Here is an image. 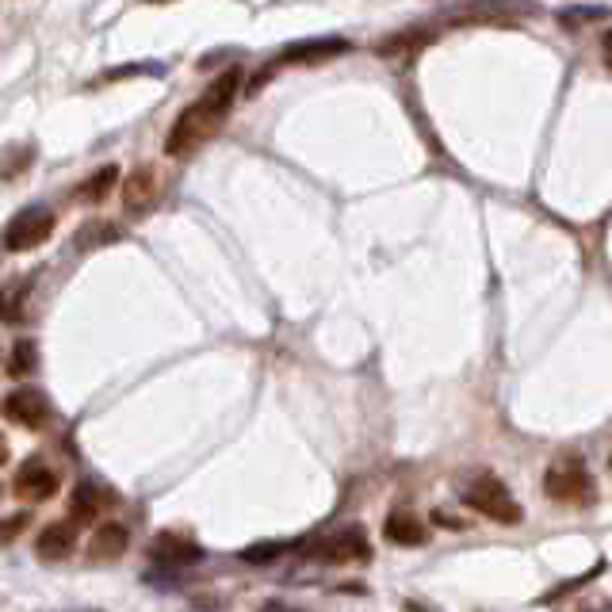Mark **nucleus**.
I'll return each instance as SVG.
<instances>
[{
    "label": "nucleus",
    "mask_w": 612,
    "mask_h": 612,
    "mask_svg": "<svg viewBox=\"0 0 612 612\" xmlns=\"http://www.w3.org/2000/svg\"><path fill=\"white\" fill-rule=\"evenodd\" d=\"M241 73L238 69H226L215 85L199 96L188 111H180V119L169 131V142H165V153L169 157H184V153L199 150L211 134L219 131V123L226 119V111L234 108V96H238Z\"/></svg>",
    "instance_id": "f257e3e1"
},
{
    "label": "nucleus",
    "mask_w": 612,
    "mask_h": 612,
    "mask_svg": "<svg viewBox=\"0 0 612 612\" xmlns=\"http://www.w3.org/2000/svg\"><path fill=\"white\" fill-rule=\"evenodd\" d=\"M463 498H467V505H471L475 513L490 517L494 525H521V521H525L521 502L509 494V486H505L498 475H479Z\"/></svg>",
    "instance_id": "f03ea898"
},
{
    "label": "nucleus",
    "mask_w": 612,
    "mask_h": 612,
    "mask_svg": "<svg viewBox=\"0 0 612 612\" xmlns=\"http://www.w3.org/2000/svg\"><path fill=\"white\" fill-rule=\"evenodd\" d=\"M544 490H547V498H555V502L582 505L593 498V475L582 467V463L563 459V463H551V467H547Z\"/></svg>",
    "instance_id": "7ed1b4c3"
},
{
    "label": "nucleus",
    "mask_w": 612,
    "mask_h": 612,
    "mask_svg": "<svg viewBox=\"0 0 612 612\" xmlns=\"http://www.w3.org/2000/svg\"><path fill=\"white\" fill-rule=\"evenodd\" d=\"M50 234H54V211L50 207H23L4 230V249L8 253H27V249L43 245Z\"/></svg>",
    "instance_id": "20e7f679"
},
{
    "label": "nucleus",
    "mask_w": 612,
    "mask_h": 612,
    "mask_svg": "<svg viewBox=\"0 0 612 612\" xmlns=\"http://www.w3.org/2000/svg\"><path fill=\"white\" fill-rule=\"evenodd\" d=\"M352 43L341 35H322V39H303V43H287L272 66H314V62H329V58H341L349 54Z\"/></svg>",
    "instance_id": "39448f33"
},
{
    "label": "nucleus",
    "mask_w": 612,
    "mask_h": 612,
    "mask_svg": "<svg viewBox=\"0 0 612 612\" xmlns=\"http://www.w3.org/2000/svg\"><path fill=\"white\" fill-rule=\"evenodd\" d=\"M4 417L23 425V429H43L50 421V398L43 391H35V387H20V391H12L4 398Z\"/></svg>",
    "instance_id": "423d86ee"
},
{
    "label": "nucleus",
    "mask_w": 612,
    "mask_h": 612,
    "mask_svg": "<svg viewBox=\"0 0 612 612\" xmlns=\"http://www.w3.org/2000/svg\"><path fill=\"white\" fill-rule=\"evenodd\" d=\"M318 555H322V563H368V559H372V544H368L364 528L349 525V528H341L337 536L322 540Z\"/></svg>",
    "instance_id": "0eeeda50"
},
{
    "label": "nucleus",
    "mask_w": 612,
    "mask_h": 612,
    "mask_svg": "<svg viewBox=\"0 0 612 612\" xmlns=\"http://www.w3.org/2000/svg\"><path fill=\"white\" fill-rule=\"evenodd\" d=\"M12 490L27 498V502H50L54 494H58V475L46 467L43 459H23L20 471H16V479H12Z\"/></svg>",
    "instance_id": "6e6552de"
},
{
    "label": "nucleus",
    "mask_w": 612,
    "mask_h": 612,
    "mask_svg": "<svg viewBox=\"0 0 612 612\" xmlns=\"http://www.w3.org/2000/svg\"><path fill=\"white\" fill-rule=\"evenodd\" d=\"M157 196H161V176H157L153 165H142L123 184V211L127 215H146L153 203H157Z\"/></svg>",
    "instance_id": "1a4fd4ad"
},
{
    "label": "nucleus",
    "mask_w": 612,
    "mask_h": 612,
    "mask_svg": "<svg viewBox=\"0 0 612 612\" xmlns=\"http://www.w3.org/2000/svg\"><path fill=\"white\" fill-rule=\"evenodd\" d=\"M150 559L169 563V567H196V563H203V547L180 532H161L150 540Z\"/></svg>",
    "instance_id": "9d476101"
},
{
    "label": "nucleus",
    "mask_w": 612,
    "mask_h": 612,
    "mask_svg": "<svg viewBox=\"0 0 612 612\" xmlns=\"http://www.w3.org/2000/svg\"><path fill=\"white\" fill-rule=\"evenodd\" d=\"M111 502H115V498H111L100 482L81 479L73 486V494H69V517H73L77 525H96V517H100Z\"/></svg>",
    "instance_id": "9b49d317"
},
{
    "label": "nucleus",
    "mask_w": 612,
    "mask_h": 612,
    "mask_svg": "<svg viewBox=\"0 0 612 612\" xmlns=\"http://www.w3.org/2000/svg\"><path fill=\"white\" fill-rule=\"evenodd\" d=\"M77 544V521L69 517V521H54V525H46L39 532V555H43L46 563H58V559H66L69 551Z\"/></svg>",
    "instance_id": "f8f14e48"
},
{
    "label": "nucleus",
    "mask_w": 612,
    "mask_h": 612,
    "mask_svg": "<svg viewBox=\"0 0 612 612\" xmlns=\"http://www.w3.org/2000/svg\"><path fill=\"white\" fill-rule=\"evenodd\" d=\"M131 544V532L127 525H119V521H104V525H96V536H92V559H119L123 551Z\"/></svg>",
    "instance_id": "ddd939ff"
},
{
    "label": "nucleus",
    "mask_w": 612,
    "mask_h": 612,
    "mask_svg": "<svg viewBox=\"0 0 612 612\" xmlns=\"http://www.w3.org/2000/svg\"><path fill=\"white\" fill-rule=\"evenodd\" d=\"M31 287H35V276H20L16 284H8L0 291V322L20 326L23 318H27V295H31Z\"/></svg>",
    "instance_id": "4468645a"
},
{
    "label": "nucleus",
    "mask_w": 612,
    "mask_h": 612,
    "mask_svg": "<svg viewBox=\"0 0 612 612\" xmlns=\"http://www.w3.org/2000/svg\"><path fill=\"white\" fill-rule=\"evenodd\" d=\"M383 536L398 547H417V544H425L429 532H425V525L417 521L414 513H391L387 525H383Z\"/></svg>",
    "instance_id": "2eb2a0df"
},
{
    "label": "nucleus",
    "mask_w": 612,
    "mask_h": 612,
    "mask_svg": "<svg viewBox=\"0 0 612 612\" xmlns=\"http://www.w3.org/2000/svg\"><path fill=\"white\" fill-rule=\"evenodd\" d=\"M115 184H119V169H115V165H104L100 173H92L85 184H81V192H77V196L85 199V203H104V199L111 196V188H115Z\"/></svg>",
    "instance_id": "dca6fc26"
},
{
    "label": "nucleus",
    "mask_w": 612,
    "mask_h": 612,
    "mask_svg": "<svg viewBox=\"0 0 612 612\" xmlns=\"http://www.w3.org/2000/svg\"><path fill=\"white\" fill-rule=\"evenodd\" d=\"M39 368V349H35V341H16L12 345V356H8V375H16V379H23V375H31Z\"/></svg>",
    "instance_id": "f3484780"
},
{
    "label": "nucleus",
    "mask_w": 612,
    "mask_h": 612,
    "mask_svg": "<svg viewBox=\"0 0 612 612\" xmlns=\"http://www.w3.org/2000/svg\"><path fill=\"white\" fill-rule=\"evenodd\" d=\"M287 547H291V544H280V540H261V544L245 547V551H241V559H245V563H253V567H264V563H276Z\"/></svg>",
    "instance_id": "a211bd4d"
},
{
    "label": "nucleus",
    "mask_w": 612,
    "mask_h": 612,
    "mask_svg": "<svg viewBox=\"0 0 612 612\" xmlns=\"http://www.w3.org/2000/svg\"><path fill=\"white\" fill-rule=\"evenodd\" d=\"M119 238V226H96V222H88L85 230L77 234V249H92V245H104V241H115Z\"/></svg>",
    "instance_id": "6ab92c4d"
},
{
    "label": "nucleus",
    "mask_w": 612,
    "mask_h": 612,
    "mask_svg": "<svg viewBox=\"0 0 612 612\" xmlns=\"http://www.w3.org/2000/svg\"><path fill=\"white\" fill-rule=\"evenodd\" d=\"M31 157H35V146H12L8 150V161H0V176H20L27 165H31Z\"/></svg>",
    "instance_id": "aec40b11"
},
{
    "label": "nucleus",
    "mask_w": 612,
    "mask_h": 612,
    "mask_svg": "<svg viewBox=\"0 0 612 612\" xmlns=\"http://www.w3.org/2000/svg\"><path fill=\"white\" fill-rule=\"evenodd\" d=\"M138 73H146V77H161V73H165V66H161V62H134V66H127V69H111V73H104V81L138 77Z\"/></svg>",
    "instance_id": "412c9836"
},
{
    "label": "nucleus",
    "mask_w": 612,
    "mask_h": 612,
    "mask_svg": "<svg viewBox=\"0 0 612 612\" xmlns=\"http://www.w3.org/2000/svg\"><path fill=\"white\" fill-rule=\"evenodd\" d=\"M31 525V513H16L8 521H0V544H12L16 536H23V528Z\"/></svg>",
    "instance_id": "4be33fe9"
},
{
    "label": "nucleus",
    "mask_w": 612,
    "mask_h": 612,
    "mask_svg": "<svg viewBox=\"0 0 612 612\" xmlns=\"http://www.w3.org/2000/svg\"><path fill=\"white\" fill-rule=\"evenodd\" d=\"M605 16H609L605 8H578V12H570V8H567V12H559V20L567 23V27H570V23H578V20H582V23H590V20H605Z\"/></svg>",
    "instance_id": "5701e85b"
},
{
    "label": "nucleus",
    "mask_w": 612,
    "mask_h": 612,
    "mask_svg": "<svg viewBox=\"0 0 612 612\" xmlns=\"http://www.w3.org/2000/svg\"><path fill=\"white\" fill-rule=\"evenodd\" d=\"M433 521H440L444 528H467V521H459V517H452V513H444V509H437L433 513Z\"/></svg>",
    "instance_id": "b1692460"
},
{
    "label": "nucleus",
    "mask_w": 612,
    "mask_h": 612,
    "mask_svg": "<svg viewBox=\"0 0 612 612\" xmlns=\"http://www.w3.org/2000/svg\"><path fill=\"white\" fill-rule=\"evenodd\" d=\"M8 463V440H4V433H0V467Z\"/></svg>",
    "instance_id": "393cba45"
},
{
    "label": "nucleus",
    "mask_w": 612,
    "mask_h": 612,
    "mask_svg": "<svg viewBox=\"0 0 612 612\" xmlns=\"http://www.w3.org/2000/svg\"><path fill=\"white\" fill-rule=\"evenodd\" d=\"M146 4H169V0H146Z\"/></svg>",
    "instance_id": "a878e982"
}]
</instances>
